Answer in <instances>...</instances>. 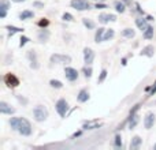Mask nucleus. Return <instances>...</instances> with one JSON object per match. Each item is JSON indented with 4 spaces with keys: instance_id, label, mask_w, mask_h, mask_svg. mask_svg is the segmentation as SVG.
<instances>
[{
    "instance_id": "31",
    "label": "nucleus",
    "mask_w": 156,
    "mask_h": 150,
    "mask_svg": "<svg viewBox=\"0 0 156 150\" xmlns=\"http://www.w3.org/2000/svg\"><path fill=\"white\" fill-rule=\"evenodd\" d=\"M105 77H107V70H101V74H100V77H99V79H97V82L101 83L103 80L105 79Z\"/></svg>"
},
{
    "instance_id": "3",
    "label": "nucleus",
    "mask_w": 156,
    "mask_h": 150,
    "mask_svg": "<svg viewBox=\"0 0 156 150\" xmlns=\"http://www.w3.org/2000/svg\"><path fill=\"white\" fill-rule=\"evenodd\" d=\"M55 108H56V112L59 113L60 118H66V113H67V111H69V104L65 98H60L59 101L56 102Z\"/></svg>"
},
{
    "instance_id": "40",
    "label": "nucleus",
    "mask_w": 156,
    "mask_h": 150,
    "mask_svg": "<svg viewBox=\"0 0 156 150\" xmlns=\"http://www.w3.org/2000/svg\"><path fill=\"white\" fill-rule=\"evenodd\" d=\"M123 3H126V4H130V0H122Z\"/></svg>"
},
{
    "instance_id": "5",
    "label": "nucleus",
    "mask_w": 156,
    "mask_h": 150,
    "mask_svg": "<svg viewBox=\"0 0 156 150\" xmlns=\"http://www.w3.org/2000/svg\"><path fill=\"white\" fill-rule=\"evenodd\" d=\"M71 7L76 8L78 11H86L90 8V4H89L88 0H71Z\"/></svg>"
},
{
    "instance_id": "12",
    "label": "nucleus",
    "mask_w": 156,
    "mask_h": 150,
    "mask_svg": "<svg viewBox=\"0 0 156 150\" xmlns=\"http://www.w3.org/2000/svg\"><path fill=\"white\" fill-rule=\"evenodd\" d=\"M116 16L112 15V14H100L99 15V22L101 23H108V22H115Z\"/></svg>"
},
{
    "instance_id": "39",
    "label": "nucleus",
    "mask_w": 156,
    "mask_h": 150,
    "mask_svg": "<svg viewBox=\"0 0 156 150\" xmlns=\"http://www.w3.org/2000/svg\"><path fill=\"white\" fill-rule=\"evenodd\" d=\"M122 64H123V66L127 64V63H126V59H122Z\"/></svg>"
},
{
    "instance_id": "38",
    "label": "nucleus",
    "mask_w": 156,
    "mask_h": 150,
    "mask_svg": "<svg viewBox=\"0 0 156 150\" xmlns=\"http://www.w3.org/2000/svg\"><path fill=\"white\" fill-rule=\"evenodd\" d=\"M155 91H156V83H155V86H154V87H152V90H151V93H152V94H154V93H155Z\"/></svg>"
},
{
    "instance_id": "19",
    "label": "nucleus",
    "mask_w": 156,
    "mask_h": 150,
    "mask_svg": "<svg viewBox=\"0 0 156 150\" xmlns=\"http://www.w3.org/2000/svg\"><path fill=\"white\" fill-rule=\"evenodd\" d=\"M104 33H105V29L100 27V29L96 32V36H94V41H96V43H101V41H103V37H104Z\"/></svg>"
},
{
    "instance_id": "21",
    "label": "nucleus",
    "mask_w": 156,
    "mask_h": 150,
    "mask_svg": "<svg viewBox=\"0 0 156 150\" xmlns=\"http://www.w3.org/2000/svg\"><path fill=\"white\" fill-rule=\"evenodd\" d=\"M33 15H34V14L29 10L22 11V12L19 14V19H21V21H26V19H29V18H33Z\"/></svg>"
},
{
    "instance_id": "42",
    "label": "nucleus",
    "mask_w": 156,
    "mask_h": 150,
    "mask_svg": "<svg viewBox=\"0 0 156 150\" xmlns=\"http://www.w3.org/2000/svg\"><path fill=\"white\" fill-rule=\"evenodd\" d=\"M154 149H155V150H156V143H155V145H154Z\"/></svg>"
},
{
    "instance_id": "28",
    "label": "nucleus",
    "mask_w": 156,
    "mask_h": 150,
    "mask_svg": "<svg viewBox=\"0 0 156 150\" xmlns=\"http://www.w3.org/2000/svg\"><path fill=\"white\" fill-rule=\"evenodd\" d=\"M49 85H51L52 87H55V89H62L63 87L62 82H60V80H56V79H52L51 82H49Z\"/></svg>"
},
{
    "instance_id": "30",
    "label": "nucleus",
    "mask_w": 156,
    "mask_h": 150,
    "mask_svg": "<svg viewBox=\"0 0 156 150\" xmlns=\"http://www.w3.org/2000/svg\"><path fill=\"white\" fill-rule=\"evenodd\" d=\"M82 73H83V75H85L86 78H90V77H92V68L86 66V67L82 68Z\"/></svg>"
},
{
    "instance_id": "15",
    "label": "nucleus",
    "mask_w": 156,
    "mask_h": 150,
    "mask_svg": "<svg viewBox=\"0 0 156 150\" xmlns=\"http://www.w3.org/2000/svg\"><path fill=\"white\" fill-rule=\"evenodd\" d=\"M148 19H144V18H137L136 19V25H137V27L140 30H143V32H145L147 29H148Z\"/></svg>"
},
{
    "instance_id": "18",
    "label": "nucleus",
    "mask_w": 156,
    "mask_h": 150,
    "mask_svg": "<svg viewBox=\"0 0 156 150\" xmlns=\"http://www.w3.org/2000/svg\"><path fill=\"white\" fill-rule=\"evenodd\" d=\"M48 38H49V32H48V30L43 29V30H40V32H38V40H40L41 43L48 41Z\"/></svg>"
},
{
    "instance_id": "23",
    "label": "nucleus",
    "mask_w": 156,
    "mask_h": 150,
    "mask_svg": "<svg viewBox=\"0 0 156 150\" xmlns=\"http://www.w3.org/2000/svg\"><path fill=\"white\" fill-rule=\"evenodd\" d=\"M115 36V32H114L112 29H108V30H105V33H104V37H103V41H108V40H111V38Z\"/></svg>"
},
{
    "instance_id": "27",
    "label": "nucleus",
    "mask_w": 156,
    "mask_h": 150,
    "mask_svg": "<svg viewBox=\"0 0 156 150\" xmlns=\"http://www.w3.org/2000/svg\"><path fill=\"white\" fill-rule=\"evenodd\" d=\"M10 8V2L7 0H0V11H7Z\"/></svg>"
},
{
    "instance_id": "20",
    "label": "nucleus",
    "mask_w": 156,
    "mask_h": 150,
    "mask_svg": "<svg viewBox=\"0 0 156 150\" xmlns=\"http://www.w3.org/2000/svg\"><path fill=\"white\" fill-rule=\"evenodd\" d=\"M138 120H140V118H138V115H134V113H133V115H132V118H130V121H129V128H130V130H133V128H134V127L137 126Z\"/></svg>"
},
{
    "instance_id": "32",
    "label": "nucleus",
    "mask_w": 156,
    "mask_h": 150,
    "mask_svg": "<svg viewBox=\"0 0 156 150\" xmlns=\"http://www.w3.org/2000/svg\"><path fill=\"white\" fill-rule=\"evenodd\" d=\"M63 21L71 22V21H73V15H71V14H69V12H65V14H63Z\"/></svg>"
},
{
    "instance_id": "26",
    "label": "nucleus",
    "mask_w": 156,
    "mask_h": 150,
    "mask_svg": "<svg viewBox=\"0 0 156 150\" xmlns=\"http://www.w3.org/2000/svg\"><path fill=\"white\" fill-rule=\"evenodd\" d=\"M82 23L85 25V27H88V29H94V22L90 21V19L83 18V19H82Z\"/></svg>"
},
{
    "instance_id": "9",
    "label": "nucleus",
    "mask_w": 156,
    "mask_h": 150,
    "mask_svg": "<svg viewBox=\"0 0 156 150\" xmlns=\"http://www.w3.org/2000/svg\"><path fill=\"white\" fill-rule=\"evenodd\" d=\"M65 75H66V78H67L70 82H74V80H77V78H78V71L76 70V68H73V67H66Z\"/></svg>"
},
{
    "instance_id": "25",
    "label": "nucleus",
    "mask_w": 156,
    "mask_h": 150,
    "mask_svg": "<svg viewBox=\"0 0 156 150\" xmlns=\"http://www.w3.org/2000/svg\"><path fill=\"white\" fill-rule=\"evenodd\" d=\"M115 10L118 11V12H125V10H126V7H125V3L122 2H115Z\"/></svg>"
},
{
    "instance_id": "41",
    "label": "nucleus",
    "mask_w": 156,
    "mask_h": 150,
    "mask_svg": "<svg viewBox=\"0 0 156 150\" xmlns=\"http://www.w3.org/2000/svg\"><path fill=\"white\" fill-rule=\"evenodd\" d=\"M12 2H15V3H22V2H25V0H12Z\"/></svg>"
},
{
    "instance_id": "34",
    "label": "nucleus",
    "mask_w": 156,
    "mask_h": 150,
    "mask_svg": "<svg viewBox=\"0 0 156 150\" xmlns=\"http://www.w3.org/2000/svg\"><path fill=\"white\" fill-rule=\"evenodd\" d=\"M27 41H29V38H27V37H22L21 38V43H19V46H23Z\"/></svg>"
},
{
    "instance_id": "10",
    "label": "nucleus",
    "mask_w": 156,
    "mask_h": 150,
    "mask_svg": "<svg viewBox=\"0 0 156 150\" xmlns=\"http://www.w3.org/2000/svg\"><path fill=\"white\" fill-rule=\"evenodd\" d=\"M0 112H2L3 115H12V113L15 112V109H14L11 105H8L7 102L2 101L0 102Z\"/></svg>"
},
{
    "instance_id": "2",
    "label": "nucleus",
    "mask_w": 156,
    "mask_h": 150,
    "mask_svg": "<svg viewBox=\"0 0 156 150\" xmlns=\"http://www.w3.org/2000/svg\"><path fill=\"white\" fill-rule=\"evenodd\" d=\"M33 116H34L36 121H44L48 118V109L44 105H37L33 109Z\"/></svg>"
},
{
    "instance_id": "22",
    "label": "nucleus",
    "mask_w": 156,
    "mask_h": 150,
    "mask_svg": "<svg viewBox=\"0 0 156 150\" xmlns=\"http://www.w3.org/2000/svg\"><path fill=\"white\" fill-rule=\"evenodd\" d=\"M122 36H123V37H126V38H133L136 36V33H134V30H133V29L126 27L125 30H122Z\"/></svg>"
},
{
    "instance_id": "1",
    "label": "nucleus",
    "mask_w": 156,
    "mask_h": 150,
    "mask_svg": "<svg viewBox=\"0 0 156 150\" xmlns=\"http://www.w3.org/2000/svg\"><path fill=\"white\" fill-rule=\"evenodd\" d=\"M10 126L12 130L18 131L19 134L25 135V137H29L32 134V124L25 118H12L10 120Z\"/></svg>"
},
{
    "instance_id": "4",
    "label": "nucleus",
    "mask_w": 156,
    "mask_h": 150,
    "mask_svg": "<svg viewBox=\"0 0 156 150\" xmlns=\"http://www.w3.org/2000/svg\"><path fill=\"white\" fill-rule=\"evenodd\" d=\"M51 63H55V64H66V63H71V57L69 55L55 53L51 56Z\"/></svg>"
},
{
    "instance_id": "11",
    "label": "nucleus",
    "mask_w": 156,
    "mask_h": 150,
    "mask_svg": "<svg viewBox=\"0 0 156 150\" xmlns=\"http://www.w3.org/2000/svg\"><path fill=\"white\" fill-rule=\"evenodd\" d=\"M27 59L30 60V67L37 70L38 68V62H37V56H36V52L34 51H29L27 52Z\"/></svg>"
},
{
    "instance_id": "33",
    "label": "nucleus",
    "mask_w": 156,
    "mask_h": 150,
    "mask_svg": "<svg viewBox=\"0 0 156 150\" xmlns=\"http://www.w3.org/2000/svg\"><path fill=\"white\" fill-rule=\"evenodd\" d=\"M115 146H116V148H122V138H121V135H116V137H115Z\"/></svg>"
},
{
    "instance_id": "13",
    "label": "nucleus",
    "mask_w": 156,
    "mask_h": 150,
    "mask_svg": "<svg viewBox=\"0 0 156 150\" xmlns=\"http://www.w3.org/2000/svg\"><path fill=\"white\" fill-rule=\"evenodd\" d=\"M141 143H143V139H141L138 135L133 137V138H132V142H130V150H137V149H140Z\"/></svg>"
},
{
    "instance_id": "8",
    "label": "nucleus",
    "mask_w": 156,
    "mask_h": 150,
    "mask_svg": "<svg viewBox=\"0 0 156 150\" xmlns=\"http://www.w3.org/2000/svg\"><path fill=\"white\" fill-rule=\"evenodd\" d=\"M93 59H94V52L92 51L90 48L83 49V60H85V64L90 66L92 63H93Z\"/></svg>"
},
{
    "instance_id": "16",
    "label": "nucleus",
    "mask_w": 156,
    "mask_h": 150,
    "mask_svg": "<svg viewBox=\"0 0 156 150\" xmlns=\"http://www.w3.org/2000/svg\"><path fill=\"white\" fill-rule=\"evenodd\" d=\"M154 52H155L154 46H152V45H147V46H144L143 51H141V56L152 57V56H154Z\"/></svg>"
},
{
    "instance_id": "29",
    "label": "nucleus",
    "mask_w": 156,
    "mask_h": 150,
    "mask_svg": "<svg viewBox=\"0 0 156 150\" xmlns=\"http://www.w3.org/2000/svg\"><path fill=\"white\" fill-rule=\"evenodd\" d=\"M7 30L10 32V36H11V34H14V33H19V32H22L23 29H21V27H15V26H7Z\"/></svg>"
},
{
    "instance_id": "7",
    "label": "nucleus",
    "mask_w": 156,
    "mask_h": 150,
    "mask_svg": "<svg viewBox=\"0 0 156 150\" xmlns=\"http://www.w3.org/2000/svg\"><path fill=\"white\" fill-rule=\"evenodd\" d=\"M155 121H156V116L154 115V113H152V112L147 113L145 119H144V127H145L147 130H151L152 127H154Z\"/></svg>"
},
{
    "instance_id": "37",
    "label": "nucleus",
    "mask_w": 156,
    "mask_h": 150,
    "mask_svg": "<svg viewBox=\"0 0 156 150\" xmlns=\"http://www.w3.org/2000/svg\"><path fill=\"white\" fill-rule=\"evenodd\" d=\"M33 7H44V4L43 3H40V2H34L33 3Z\"/></svg>"
},
{
    "instance_id": "24",
    "label": "nucleus",
    "mask_w": 156,
    "mask_h": 150,
    "mask_svg": "<svg viewBox=\"0 0 156 150\" xmlns=\"http://www.w3.org/2000/svg\"><path fill=\"white\" fill-rule=\"evenodd\" d=\"M152 37H154V27L148 26V29L144 32V38H147V40H151Z\"/></svg>"
},
{
    "instance_id": "6",
    "label": "nucleus",
    "mask_w": 156,
    "mask_h": 150,
    "mask_svg": "<svg viewBox=\"0 0 156 150\" xmlns=\"http://www.w3.org/2000/svg\"><path fill=\"white\" fill-rule=\"evenodd\" d=\"M4 82H5V85H7L8 87H15V86L19 85L18 78H16L14 74H7V75H5V77H4Z\"/></svg>"
},
{
    "instance_id": "14",
    "label": "nucleus",
    "mask_w": 156,
    "mask_h": 150,
    "mask_svg": "<svg viewBox=\"0 0 156 150\" xmlns=\"http://www.w3.org/2000/svg\"><path fill=\"white\" fill-rule=\"evenodd\" d=\"M101 126V121L99 120H93V121H85L83 123V128L85 130H93V128H99Z\"/></svg>"
},
{
    "instance_id": "36",
    "label": "nucleus",
    "mask_w": 156,
    "mask_h": 150,
    "mask_svg": "<svg viewBox=\"0 0 156 150\" xmlns=\"http://www.w3.org/2000/svg\"><path fill=\"white\" fill-rule=\"evenodd\" d=\"M38 25H40V26H47V25H48V21H47V19H43V21L38 22Z\"/></svg>"
},
{
    "instance_id": "35",
    "label": "nucleus",
    "mask_w": 156,
    "mask_h": 150,
    "mask_svg": "<svg viewBox=\"0 0 156 150\" xmlns=\"http://www.w3.org/2000/svg\"><path fill=\"white\" fill-rule=\"evenodd\" d=\"M16 98H18L19 102H22V104H27V100L23 98V97H21V94H18V96H16Z\"/></svg>"
},
{
    "instance_id": "43",
    "label": "nucleus",
    "mask_w": 156,
    "mask_h": 150,
    "mask_svg": "<svg viewBox=\"0 0 156 150\" xmlns=\"http://www.w3.org/2000/svg\"><path fill=\"white\" fill-rule=\"evenodd\" d=\"M94 2H97V0H94Z\"/></svg>"
},
{
    "instance_id": "17",
    "label": "nucleus",
    "mask_w": 156,
    "mask_h": 150,
    "mask_svg": "<svg viewBox=\"0 0 156 150\" xmlns=\"http://www.w3.org/2000/svg\"><path fill=\"white\" fill-rule=\"evenodd\" d=\"M77 100L80 102H86L89 100V93L85 90V89H82V90L78 93V97H77Z\"/></svg>"
}]
</instances>
